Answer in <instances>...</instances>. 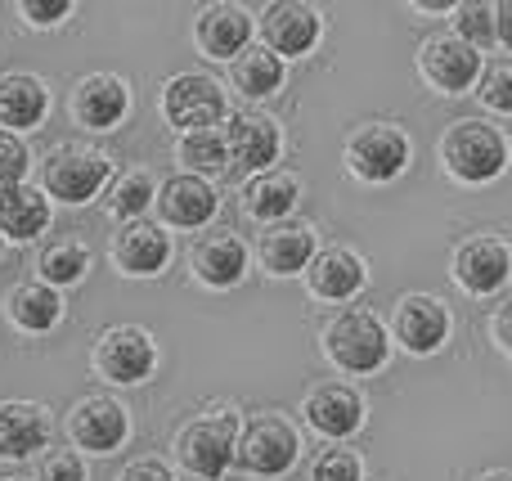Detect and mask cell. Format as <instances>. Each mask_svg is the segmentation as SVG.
I'll return each instance as SVG.
<instances>
[{
    "mask_svg": "<svg viewBox=\"0 0 512 481\" xmlns=\"http://www.w3.org/2000/svg\"><path fill=\"white\" fill-rule=\"evenodd\" d=\"M117 481H176V477H171V468L158 464V459H135Z\"/></svg>",
    "mask_w": 512,
    "mask_h": 481,
    "instance_id": "cell-38",
    "label": "cell"
},
{
    "mask_svg": "<svg viewBox=\"0 0 512 481\" xmlns=\"http://www.w3.org/2000/svg\"><path fill=\"white\" fill-rule=\"evenodd\" d=\"M319 14L310 5L297 0H279V5H265L261 14V36L274 54H306L319 41Z\"/></svg>",
    "mask_w": 512,
    "mask_h": 481,
    "instance_id": "cell-16",
    "label": "cell"
},
{
    "mask_svg": "<svg viewBox=\"0 0 512 481\" xmlns=\"http://www.w3.org/2000/svg\"><path fill=\"white\" fill-rule=\"evenodd\" d=\"M171 257V234H162V225L153 221H122V230L113 234V261L126 275H158Z\"/></svg>",
    "mask_w": 512,
    "mask_h": 481,
    "instance_id": "cell-13",
    "label": "cell"
},
{
    "mask_svg": "<svg viewBox=\"0 0 512 481\" xmlns=\"http://www.w3.org/2000/svg\"><path fill=\"white\" fill-rule=\"evenodd\" d=\"M108 171L113 167H108L104 153L81 149V144H63V149H54L50 158H45L41 180L59 203H86V198H95L99 189H104Z\"/></svg>",
    "mask_w": 512,
    "mask_h": 481,
    "instance_id": "cell-5",
    "label": "cell"
},
{
    "mask_svg": "<svg viewBox=\"0 0 512 481\" xmlns=\"http://www.w3.org/2000/svg\"><path fill=\"white\" fill-rule=\"evenodd\" d=\"M230 77L248 99H265L283 86V59L270 45H248V50L230 63Z\"/></svg>",
    "mask_w": 512,
    "mask_h": 481,
    "instance_id": "cell-28",
    "label": "cell"
},
{
    "mask_svg": "<svg viewBox=\"0 0 512 481\" xmlns=\"http://www.w3.org/2000/svg\"><path fill=\"white\" fill-rule=\"evenodd\" d=\"M194 36L212 59L234 63L252 41V18H248V9H239V5H212V9H203Z\"/></svg>",
    "mask_w": 512,
    "mask_h": 481,
    "instance_id": "cell-22",
    "label": "cell"
},
{
    "mask_svg": "<svg viewBox=\"0 0 512 481\" xmlns=\"http://www.w3.org/2000/svg\"><path fill=\"white\" fill-rule=\"evenodd\" d=\"M454 275H459V284L468 288V293H477V297L499 293V288L508 284V275H512L508 243H499V239H468L459 252H454Z\"/></svg>",
    "mask_w": 512,
    "mask_h": 481,
    "instance_id": "cell-12",
    "label": "cell"
},
{
    "mask_svg": "<svg viewBox=\"0 0 512 481\" xmlns=\"http://www.w3.org/2000/svg\"><path fill=\"white\" fill-rule=\"evenodd\" d=\"M297 432L279 419V414H265V419H252L239 437V464L248 468L252 477H283L292 464H297Z\"/></svg>",
    "mask_w": 512,
    "mask_h": 481,
    "instance_id": "cell-8",
    "label": "cell"
},
{
    "mask_svg": "<svg viewBox=\"0 0 512 481\" xmlns=\"http://www.w3.org/2000/svg\"><path fill=\"white\" fill-rule=\"evenodd\" d=\"M495 338H499V347L512 356V302L499 306V315H495Z\"/></svg>",
    "mask_w": 512,
    "mask_h": 481,
    "instance_id": "cell-39",
    "label": "cell"
},
{
    "mask_svg": "<svg viewBox=\"0 0 512 481\" xmlns=\"http://www.w3.org/2000/svg\"><path fill=\"white\" fill-rule=\"evenodd\" d=\"M50 441V410L36 401L0 405V459H27Z\"/></svg>",
    "mask_w": 512,
    "mask_h": 481,
    "instance_id": "cell-18",
    "label": "cell"
},
{
    "mask_svg": "<svg viewBox=\"0 0 512 481\" xmlns=\"http://www.w3.org/2000/svg\"><path fill=\"white\" fill-rule=\"evenodd\" d=\"M495 36L512 50V0H504V5H495Z\"/></svg>",
    "mask_w": 512,
    "mask_h": 481,
    "instance_id": "cell-40",
    "label": "cell"
},
{
    "mask_svg": "<svg viewBox=\"0 0 512 481\" xmlns=\"http://www.w3.org/2000/svg\"><path fill=\"white\" fill-rule=\"evenodd\" d=\"M68 0H23V18L36 27H50V23H63L68 18Z\"/></svg>",
    "mask_w": 512,
    "mask_h": 481,
    "instance_id": "cell-37",
    "label": "cell"
},
{
    "mask_svg": "<svg viewBox=\"0 0 512 481\" xmlns=\"http://www.w3.org/2000/svg\"><path fill=\"white\" fill-rule=\"evenodd\" d=\"M310 288L328 302H346L364 288V261L351 248H328L310 261Z\"/></svg>",
    "mask_w": 512,
    "mask_h": 481,
    "instance_id": "cell-23",
    "label": "cell"
},
{
    "mask_svg": "<svg viewBox=\"0 0 512 481\" xmlns=\"http://www.w3.org/2000/svg\"><path fill=\"white\" fill-rule=\"evenodd\" d=\"M86 270H90V252H86V243H81V239L50 243V248H45V257H41L45 284H77Z\"/></svg>",
    "mask_w": 512,
    "mask_h": 481,
    "instance_id": "cell-30",
    "label": "cell"
},
{
    "mask_svg": "<svg viewBox=\"0 0 512 481\" xmlns=\"http://www.w3.org/2000/svg\"><path fill=\"white\" fill-rule=\"evenodd\" d=\"M23 176H27V149H23V140H14V135L0 131V189L23 185Z\"/></svg>",
    "mask_w": 512,
    "mask_h": 481,
    "instance_id": "cell-35",
    "label": "cell"
},
{
    "mask_svg": "<svg viewBox=\"0 0 512 481\" xmlns=\"http://www.w3.org/2000/svg\"><path fill=\"white\" fill-rule=\"evenodd\" d=\"M149 203H158V185H153L149 171H131V176L117 180L113 198H108V212L122 216V221H140V212Z\"/></svg>",
    "mask_w": 512,
    "mask_h": 481,
    "instance_id": "cell-31",
    "label": "cell"
},
{
    "mask_svg": "<svg viewBox=\"0 0 512 481\" xmlns=\"http://www.w3.org/2000/svg\"><path fill=\"white\" fill-rule=\"evenodd\" d=\"M45 108H50V95H45V86L36 77H27V72L0 77V122L5 126L32 131V126H41Z\"/></svg>",
    "mask_w": 512,
    "mask_h": 481,
    "instance_id": "cell-24",
    "label": "cell"
},
{
    "mask_svg": "<svg viewBox=\"0 0 512 481\" xmlns=\"http://www.w3.org/2000/svg\"><path fill=\"white\" fill-rule=\"evenodd\" d=\"M158 365V351H153V338L135 324H113L104 329V338L95 342V369L108 378V383H144Z\"/></svg>",
    "mask_w": 512,
    "mask_h": 481,
    "instance_id": "cell-7",
    "label": "cell"
},
{
    "mask_svg": "<svg viewBox=\"0 0 512 481\" xmlns=\"http://www.w3.org/2000/svg\"><path fill=\"white\" fill-rule=\"evenodd\" d=\"M481 481H512V473H486Z\"/></svg>",
    "mask_w": 512,
    "mask_h": 481,
    "instance_id": "cell-41",
    "label": "cell"
},
{
    "mask_svg": "<svg viewBox=\"0 0 512 481\" xmlns=\"http://www.w3.org/2000/svg\"><path fill=\"white\" fill-rule=\"evenodd\" d=\"M216 207H221V198H216V189L207 185L203 176H171L167 185L158 189V212L167 225H185V230H198V225H207L216 216Z\"/></svg>",
    "mask_w": 512,
    "mask_h": 481,
    "instance_id": "cell-15",
    "label": "cell"
},
{
    "mask_svg": "<svg viewBox=\"0 0 512 481\" xmlns=\"http://www.w3.org/2000/svg\"><path fill=\"white\" fill-rule=\"evenodd\" d=\"M346 162H351V171L360 180L382 185V180H396L400 171H405L409 140H405V131H400V126L369 122V126H360V131L351 135V144H346Z\"/></svg>",
    "mask_w": 512,
    "mask_h": 481,
    "instance_id": "cell-6",
    "label": "cell"
},
{
    "mask_svg": "<svg viewBox=\"0 0 512 481\" xmlns=\"http://www.w3.org/2000/svg\"><path fill=\"white\" fill-rule=\"evenodd\" d=\"M454 36H463L472 50L499 41L495 36V5H486V0H463V5H454Z\"/></svg>",
    "mask_w": 512,
    "mask_h": 481,
    "instance_id": "cell-32",
    "label": "cell"
},
{
    "mask_svg": "<svg viewBox=\"0 0 512 481\" xmlns=\"http://www.w3.org/2000/svg\"><path fill=\"white\" fill-rule=\"evenodd\" d=\"M256 252H261V266L270 270V275H301V270L310 266V257H315V230L301 221L265 225Z\"/></svg>",
    "mask_w": 512,
    "mask_h": 481,
    "instance_id": "cell-20",
    "label": "cell"
},
{
    "mask_svg": "<svg viewBox=\"0 0 512 481\" xmlns=\"http://www.w3.org/2000/svg\"><path fill=\"white\" fill-rule=\"evenodd\" d=\"M5 311L23 333H50L63 320V297L50 284H18L5 297Z\"/></svg>",
    "mask_w": 512,
    "mask_h": 481,
    "instance_id": "cell-26",
    "label": "cell"
},
{
    "mask_svg": "<svg viewBox=\"0 0 512 481\" xmlns=\"http://www.w3.org/2000/svg\"><path fill=\"white\" fill-rule=\"evenodd\" d=\"M162 113H167L171 126H180V135L216 131V122L225 117V90L203 72H180L162 90Z\"/></svg>",
    "mask_w": 512,
    "mask_h": 481,
    "instance_id": "cell-4",
    "label": "cell"
},
{
    "mask_svg": "<svg viewBox=\"0 0 512 481\" xmlns=\"http://www.w3.org/2000/svg\"><path fill=\"white\" fill-rule=\"evenodd\" d=\"M477 95H481V104L495 108V113H512V59H490L486 68H481Z\"/></svg>",
    "mask_w": 512,
    "mask_h": 481,
    "instance_id": "cell-33",
    "label": "cell"
},
{
    "mask_svg": "<svg viewBox=\"0 0 512 481\" xmlns=\"http://www.w3.org/2000/svg\"><path fill=\"white\" fill-rule=\"evenodd\" d=\"M225 144H230V158L239 162V167H252V171H265L283 149L279 126H274L265 113H234L230 131H225Z\"/></svg>",
    "mask_w": 512,
    "mask_h": 481,
    "instance_id": "cell-21",
    "label": "cell"
},
{
    "mask_svg": "<svg viewBox=\"0 0 512 481\" xmlns=\"http://www.w3.org/2000/svg\"><path fill=\"white\" fill-rule=\"evenodd\" d=\"M441 158L450 167V176L468 180V185H486L508 167V140L490 122L468 117V122H454L441 135Z\"/></svg>",
    "mask_w": 512,
    "mask_h": 481,
    "instance_id": "cell-1",
    "label": "cell"
},
{
    "mask_svg": "<svg viewBox=\"0 0 512 481\" xmlns=\"http://www.w3.org/2000/svg\"><path fill=\"white\" fill-rule=\"evenodd\" d=\"M180 464L189 468L194 477H225L239 459V414L221 410V414H203L194 419L176 441Z\"/></svg>",
    "mask_w": 512,
    "mask_h": 481,
    "instance_id": "cell-2",
    "label": "cell"
},
{
    "mask_svg": "<svg viewBox=\"0 0 512 481\" xmlns=\"http://www.w3.org/2000/svg\"><path fill=\"white\" fill-rule=\"evenodd\" d=\"M41 481H86V464L77 450H50L41 459Z\"/></svg>",
    "mask_w": 512,
    "mask_h": 481,
    "instance_id": "cell-36",
    "label": "cell"
},
{
    "mask_svg": "<svg viewBox=\"0 0 512 481\" xmlns=\"http://www.w3.org/2000/svg\"><path fill=\"white\" fill-rule=\"evenodd\" d=\"M243 207H248L256 221L279 225L283 216L297 207V180H292L288 171H265V176L248 180V189H243Z\"/></svg>",
    "mask_w": 512,
    "mask_h": 481,
    "instance_id": "cell-27",
    "label": "cell"
},
{
    "mask_svg": "<svg viewBox=\"0 0 512 481\" xmlns=\"http://www.w3.org/2000/svg\"><path fill=\"white\" fill-rule=\"evenodd\" d=\"M306 419L315 432H324V437H351L355 428L364 423V401L355 387L346 383H324L315 387V392L306 396Z\"/></svg>",
    "mask_w": 512,
    "mask_h": 481,
    "instance_id": "cell-19",
    "label": "cell"
},
{
    "mask_svg": "<svg viewBox=\"0 0 512 481\" xmlns=\"http://www.w3.org/2000/svg\"><path fill=\"white\" fill-rule=\"evenodd\" d=\"M423 72L436 90L459 95V90H468L472 81H481V54L472 50L463 36L436 32L423 41Z\"/></svg>",
    "mask_w": 512,
    "mask_h": 481,
    "instance_id": "cell-9",
    "label": "cell"
},
{
    "mask_svg": "<svg viewBox=\"0 0 512 481\" xmlns=\"http://www.w3.org/2000/svg\"><path fill=\"white\" fill-rule=\"evenodd\" d=\"M324 351L346 374H373L387 365V329L369 311H342L324 333Z\"/></svg>",
    "mask_w": 512,
    "mask_h": 481,
    "instance_id": "cell-3",
    "label": "cell"
},
{
    "mask_svg": "<svg viewBox=\"0 0 512 481\" xmlns=\"http://www.w3.org/2000/svg\"><path fill=\"white\" fill-rule=\"evenodd\" d=\"M176 158L189 167V176L198 171H225L230 167V144L221 131H185L176 144Z\"/></svg>",
    "mask_w": 512,
    "mask_h": 481,
    "instance_id": "cell-29",
    "label": "cell"
},
{
    "mask_svg": "<svg viewBox=\"0 0 512 481\" xmlns=\"http://www.w3.org/2000/svg\"><path fill=\"white\" fill-rule=\"evenodd\" d=\"M396 338L405 342L414 356H432L445 338H450V311L441 297L432 293H409L396 306Z\"/></svg>",
    "mask_w": 512,
    "mask_h": 481,
    "instance_id": "cell-11",
    "label": "cell"
},
{
    "mask_svg": "<svg viewBox=\"0 0 512 481\" xmlns=\"http://www.w3.org/2000/svg\"><path fill=\"white\" fill-rule=\"evenodd\" d=\"M189 261H194V275L203 279V284L234 288L243 279V270H248V248H243V239L234 230H207L203 239L194 243Z\"/></svg>",
    "mask_w": 512,
    "mask_h": 481,
    "instance_id": "cell-14",
    "label": "cell"
},
{
    "mask_svg": "<svg viewBox=\"0 0 512 481\" xmlns=\"http://www.w3.org/2000/svg\"><path fill=\"white\" fill-rule=\"evenodd\" d=\"M68 432L81 450H95V455H113L122 450V441L131 437V419L113 396H86V401L72 410Z\"/></svg>",
    "mask_w": 512,
    "mask_h": 481,
    "instance_id": "cell-10",
    "label": "cell"
},
{
    "mask_svg": "<svg viewBox=\"0 0 512 481\" xmlns=\"http://www.w3.org/2000/svg\"><path fill=\"white\" fill-rule=\"evenodd\" d=\"M126 108H131V90H126L113 72L86 77L77 86V95H72V113H77V122L90 126V131H113L126 117Z\"/></svg>",
    "mask_w": 512,
    "mask_h": 481,
    "instance_id": "cell-17",
    "label": "cell"
},
{
    "mask_svg": "<svg viewBox=\"0 0 512 481\" xmlns=\"http://www.w3.org/2000/svg\"><path fill=\"white\" fill-rule=\"evenodd\" d=\"M0 252H5V234H0Z\"/></svg>",
    "mask_w": 512,
    "mask_h": 481,
    "instance_id": "cell-42",
    "label": "cell"
},
{
    "mask_svg": "<svg viewBox=\"0 0 512 481\" xmlns=\"http://www.w3.org/2000/svg\"><path fill=\"white\" fill-rule=\"evenodd\" d=\"M50 225V203H45L36 189L14 185V189H0V234L5 239H36V234Z\"/></svg>",
    "mask_w": 512,
    "mask_h": 481,
    "instance_id": "cell-25",
    "label": "cell"
},
{
    "mask_svg": "<svg viewBox=\"0 0 512 481\" xmlns=\"http://www.w3.org/2000/svg\"><path fill=\"white\" fill-rule=\"evenodd\" d=\"M364 468L351 450H324L315 459V481H360Z\"/></svg>",
    "mask_w": 512,
    "mask_h": 481,
    "instance_id": "cell-34",
    "label": "cell"
}]
</instances>
